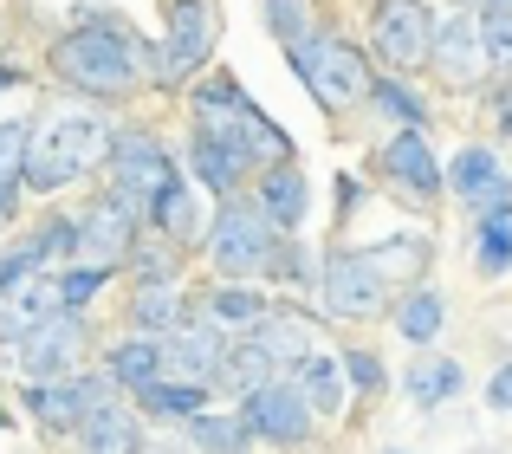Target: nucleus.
I'll list each match as a JSON object with an SVG mask.
<instances>
[{"instance_id": "nucleus-1", "label": "nucleus", "mask_w": 512, "mask_h": 454, "mask_svg": "<svg viewBox=\"0 0 512 454\" xmlns=\"http://www.w3.org/2000/svg\"><path fill=\"white\" fill-rule=\"evenodd\" d=\"M46 65L65 91L85 98H130L137 85H156V46L111 7H78L72 26L46 46Z\"/></svg>"}, {"instance_id": "nucleus-2", "label": "nucleus", "mask_w": 512, "mask_h": 454, "mask_svg": "<svg viewBox=\"0 0 512 454\" xmlns=\"http://www.w3.org/2000/svg\"><path fill=\"white\" fill-rule=\"evenodd\" d=\"M111 137L117 130L91 111H65V117H46V124L26 137V156H20V182L39 195H59L65 182L91 176V169L111 156Z\"/></svg>"}, {"instance_id": "nucleus-3", "label": "nucleus", "mask_w": 512, "mask_h": 454, "mask_svg": "<svg viewBox=\"0 0 512 454\" xmlns=\"http://www.w3.org/2000/svg\"><path fill=\"white\" fill-rule=\"evenodd\" d=\"M286 65L305 78V91L318 98V111H331V117H338V111H357V104H370V91H376L370 52H363L357 39L331 33V26H318L305 46H292Z\"/></svg>"}, {"instance_id": "nucleus-4", "label": "nucleus", "mask_w": 512, "mask_h": 454, "mask_svg": "<svg viewBox=\"0 0 512 454\" xmlns=\"http://www.w3.org/2000/svg\"><path fill=\"white\" fill-rule=\"evenodd\" d=\"M214 39H221V26H214V0H163L156 85L175 91V85H188V78H201L208 59H214Z\"/></svg>"}, {"instance_id": "nucleus-5", "label": "nucleus", "mask_w": 512, "mask_h": 454, "mask_svg": "<svg viewBox=\"0 0 512 454\" xmlns=\"http://www.w3.org/2000/svg\"><path fill=\"white\" fill-rule=\"evenodd\" d=\"M428 39H435V13H428V0H376L363 52H370V65L409 78L415 65H428Z\"/></svg>"}, {"instance_id": "nucleus-6", "label": "nucleus", "mask_w": 512, "mask_h": 454, "mask_svg": "<svg viewBox=\"0 0 512 454\" xmlns=\"http://www.w3.org/2000/svg\"><path fill=\"white\" fill-rule=\"evenodd\" d=\"M273 247H279V234L253 202H221V215L208 221V260L221 279H260Z\"/></svg>"}, {"instance_id": "nucleus-7", "label": "nucleus", "mask_w": 512, "mask_h": 454, "mask_svg": "<svg viewBox=\"0 0 512 454\" xmlns=\"http://www.w3.org/2000/svg\"><path fill=\"white\" fill-rule=\"evenodd\" d=\"M318 299H325V312L331 318H389L396 312V292H389V279L376 273V260L370 253H350V247H338V253H325V266H318Z\"/></svg>"}, {"instance_id": "nucleus-8", "label": "nucleus", "mask_w": 512, "mask_h": 454, "mask_svg": "<svg viewBox=\"0 0 512 454\" xmlns=\"http://www.w3.org/2000/svg\"><path fill=\"white\" fill-rule=\"evenodd\" d=\"M78 357H85V318L78 312H52V318H39V325H26L20 338H13V370H20L26 383L72 377Z\"/></svg>"}, {"instance_id": "nucleus-9", "label": "nucleus", "mask_w": 512, "mask_h": 454, "mask_svg": "<svg viewBox=\"0 0 512 454\" xmlns=\"http://www.w3.org/2000/svg\"><path fill=\"white\" fill-rule=\"evenodd\" d=\"M240 422H247L253 442H273V448H299L312 435V403L299 396L292 377H273L260 383L253 396H240Z\"/></svg>"}, {"instance_id": "nucleus-10", "label": "nucleus", "mask_w": 512, "mask_h": 454, "mask_svg": "<svg viewBox=\"0 0 512 454\" xmlns=\"http://www.w3.org/2000/svg\"><path fill=\"white\" fill-rule=\"evenodd\" d=\"M137 227H143V202H130V195L111 189L78 215V253H85L91 266H124L130 253H137Z\"/></svg>"}, {"instance_id": "nucleus-11", "label": "nucleus", "mask_w": 512, "mask_h": 454, "mask_svg": "<svg viewBox=\"0 0 512 454\" xmlns=\"http://www.w3.org/2000/svg\"><path fill=\"white\" fill-rule=\"evenodd\" d=\"M376 169H383L415 208H435L441 189H448V169L435 163V150H428L422 130H389V137L376 143Z\"/></svg>"}, {"instance_id": "nucleus-12", "label": "nucleus", "mask_w": 512, "mask_h": 454, "mask_svg": "<svg viewBox=\"0 0 512 454\" xmlns=\"http://www.w3.org/2000/svg\"><path fill=\"white\" fill-rule=\"evenodd\" d=\"M104 169H111V189L130 195V202H150V195L175 176L163 137H150V130H117V137H111V156H104Z\"/></svg>"}, {"instance_id": "nucleus-13", "label": "nucleus", "mask_w": 512, "mask_h": 454, "mask_svg": "<svg viewBox=\"0 0 512 454\" xmlns=\"http://www.w3.org/2000/svg\"><path fill=\"white\" fill-rule=\"evenodd\" d=\"M428 65H435L441 85L474 91L487 78V52H480V20L467 7H454L448 20H435V39H428Z\"/></svg>"}, {"instance_id": "nucleus-14", "label": "nucleus", "mask_w": 512, "mask_h": 454, "mask_svg": "<svg viewBox=\"0 0 512 454\" xmlns=\"http://www.w3.org/2000/svg\"><path fill=\"white\" fill-rule=\"evenodd\" d=\"M111 390H117L111 377H59V383H33V390H26V409H33V422H46V429H78L91 409L117 403Z\"/></svg>"}, {"instance_id": "nucleus-15", "label": "nucleus", "mask_w": 512, "mask_h": 454, "mask_svg": "<svg viewBox=\"0 0 512 454\" xmlns=\"http://www.w3.org/2000/svg\"><path fill=\"white\" fill-rule=\"evenodd\" d=\"M448 189L461 208H474V215H500L512 202V182H506V163L487 150V143H467V150H454L448 163Z\"/></svg>"}, {"instance_id": "nucleus-16", "label": "nucleus", "mask_w": 512, "mask_h": 454, "mask_svg": "<svg viewBox=\"0 0 512 454\" xmlns=\"http://www.w3.org/2000/svg\"><path fill=\"white\" fill-rule=\"evenodd\" d=\"M221 357H227V331H214L208 318L195 312L182 331H169V338H163V377H175V383H208V390H214Z\"/></svg>"}, {"instance_id": "nucleus-17", "label": "nucleus", "mask_w": 512, "mask_h": 454, "mask_svg": "<svg viewBox=\"0 0 512 454\" xmlns=\"http://www.w3.org/2000/svg\"><path fill=\"white\" fill-rule=\"evenodd\" d=\"M253 208L273 221V234H299L312 215V182L299 163H273L266 176H253Z\"/></svg>"}, {"instance_id": "nucleus-18", "label": "nucleus", "mask_w": 512, "mask_h": 454, "mask_svg": "<svg viewBox=\"0 0 512 454\" xmlns=\"http://www.w3.org/2000/svg\"><path fill=\"white\" fill-rule=\"evenodd\" d=\"M188 169H195V182L208 195H221V202H240V189H247V169L234 163V150H227L214 130H188Z\"/></svg>"}, {"instance_id": "nucleus-19", "label": "nucleus", "mask_w": 512, "mask_h": 454, "mask_svg": "<svg viewBox=\"0 0 512 454\" xmlns=\"http://www.w3.org/2000/svg\"><path fill=\"white\" fill-rule=\"evenodd\" d=\"M247 338L260 344V351L273 357L279 370H299L305 357L318 351V338H312V318H305V312H286V305H273V312H266L260 325L247 331Z\"/></svg>"}, {"instance_id": "nucleus-20", "label": "nucleus", "mask_w": 512, "mask_h": 454, "mask_svg": "<svg viewBox=\"0 0 512 454\" xmlns=\"http://www.w3.org/2000/svg\"><path fill=\"white\" fill-rule=\"evenodd\" d=\"M266 312H273V299H266L253 279H221V286L201 299V318H208L214 331H240V338H247Z\"/></svg>"}, {"instance_id": "nucleus-21", "label": "nucleus", "mask_w": 512, "mask_h": 454, "mask_svg": "<svg viewBox=\"0 0 512 454\" xmlns=\"http://www.w3.org/2000/svg\"><path fill=\"white\" fill-rule=\"evenodd\" d=\"M78 448L85 454H137L143 448V422L130 403H104L78 422Z\"/></svg>"}, {"instance_id": "nucleus-22", "label": "nucleus", "mask_w": 512, "mask_h": 454, "mask_svg": "<svg viewBox=\"0 0 512 454\" xmlns=\"http://www.w3.org/2000/svg\"><path fill=\"white\" fill-rule=\"evenodd\" d=\"M292 383H299V396L312 403V416H344V403H350L344 357H331V351H312L299 370H292Z\"/></svg>"}, {"instance_id": "nucleus-23", "label": "nucleus", "mask_w": 512, "mask_h": 454, "mask_svg": "<svg viewBox=\"0 0 512 454\" xmlns=\"http://www.w3.org/2000/svg\"><path fill=\"white\" fill-rule=\"evenodd\" d=\"M143 221L156 227V234L169 240V247H182V240H195V189L182 182V169L163 182V189L143 202Z\"/></svg>"}, {"instance_id": "nucleus-24", "label": "nucleus", "mask_w": 512, "mask_h": 454, "mask_svg": "<svg viewBox=\"0 0 512 454\" xmlns=\"http://www.w3.org/2000/svg\"><path fill=\"white\" fill-rule=\"evenodd\" d=\"M104 377L111 383H124V390H150L156 377H163V338H124V344H111V357H104Z\"/></svg>"}, {"instance_id": "nucleus-25", "label": "nucleus", "mask_w": 512, "mask_h": 454, "mask_svg": "<svg viewBox=\"0 0 512 454\" xmlns=\"http://www.w3.org/2000/svg\"><path fill=\"white\" fill-rule=\"evenodd\" d=\"M188 104H195V124H208V130L234 124L240 111H253V98L240 91V78H227V72H201L195 91H188Z\"/></svg>"}, {"instance_id": "nucleus-26", "label": "nucleus", "mask_w": 512, "mask_h": 454, "mask_svg": "<svg viewBox=\"0 0 512 454\" xmlns=\"http://www.w3.org/2000/svg\"><path fill=\"white\" fill-rule=\"evenodd\" d=\"M188 325V299L175 286H137V299H130V331H143V338H169V331Z\"/></svg>"}, {"instance_id": "nucleus-27", "label": "nucleus", "mask_w": 512, "mask_h": 454, "mask_svg": "<svg viewBox=\"0 0 512 454\" xmlns=\"http://www.w3.org/2000/svg\"><path fill=\"white\" fill-rule=\"evenodd\" d=\"M389 318H396V331H402L409 344H435L441 325H448V299H441L435 286H409V292L396 299V312H389Z\"/></svg>"}, {"instance_id": "nucleus-28", "label": "nucleus", "mask_w": 512, "mask_h": 454, "mask_svg": "<svg viewBox=\"0 0 512 454\" xmlns=\"http://www.w3.org/2000/svg\"><path fill=\"white\" fill-rule=\"evenodd\" d=\"M279 377V364L260 351L253 338H234L227 344V357H221V377H214V390H234V396H253L260 383H273Z\"/></svg>"}, {"instance_id": "nucleus-29", "label": "nucleus", "mask_w": 512, "mask_h": 454, "mask_svg": "<svg viewBox=\"0 0 512 454\" xmlns=\"http://www.w3.org/2000/svg\"><path fill=\"white\" fill-rule=\"evenodd\" d=\"M402 383H409V396H415V403H422V409H441V403H454V396H461V364H454V357H435V351H428V357H415V364H409V377H402Z\"/></svg>"}, {"instance_id": "nucleus-30", "label": "nucleus", "mask_w": 512, "mask_h": 454, "mask_svg": "<svg viewBox=\"0 0 512 454\" xmlns=\"http://www.w3.org/2000/svg\"><path fill=\"white\" fill-rule=\"evenodd\" d=\"M182 442L195 448V454H247L253 448V435H247V422L240 416H208V409H201V416H188L182 422Z\"/></svg>"}, {"instance_id": "nucleus-31", "label": "nucleus", "mask_w": 512, "mask_h": 454, "mask_svg": "<svg viewBox=\"0 0 512 454\" xmlns=\"http://www.w3.org/2000/svg\"><path fill=\"white\" fill-rule=\"evenodd\" d=\"M137 403L150 409V416H163V422H188V416H201V403H208V383H175V377H156L150 390H137Z\"/></svg>"}, {"instance_id": "nucleus-32", "label": "nucleus", "mask_w": 512, "mask_h": 454, "mask_svg": "<svg viewBox=\"0 0 512 454\" xmlns=\"http://www.w3.org/2000/svg\"><path fill=\"white\" fill-rule=\"evenodd\" d=\"M370 104H376V111H383L396 130H428V104L415 98V85H409V78H396V72H383V78H376Z\"/></svg>"}, {"instance_id": "nucleus-33", "label": "nucleus", "mask_w": 512, "mask_h": 454, "mask_svg": "<svg viewBox=\"0 0 512 454\" xmlns=\"http://www.w3.org/2000/svg\"><path fill=\"white\" fill-rule=\"evenodd\" d=\"M474 266L487 279L512 273V208H500V215H480V227H474Z\"/></svg>"}, {"instance_id": "nucleus-34", "label": "nucleus", "mask_w": 512, "mask_h": 454, "mask_svg": "<svg viewBox=\"0 0 512 454\" xmlns=\"http://www.w3.org/2000/svg\"><path fill=\"white\" fill-rule=\"evenodd\" d=\"M26 253H33L39 273H46L52 260H72V253H78V221L72 215H46L33 234H26Z\"/></svg>"}, {"instance_id": "nucleus-35", "label": "nucleus", "mask_w": 512, "mask_h": 454, "mask_svg": "<svg viewBox=\"0 0 512 454\" xmlns=\"http://www.w3.org/2000/svg\"><path fill=\"white\" fill-rule=\"evenodd\" d=\"M266 7V26H273V39L279 46H305V39L318 33V13H312V0H260Z\"/></svg>"}, {"instance_id": "nucleus-36", "label": "nucleus", "mask_w": 512, "mask_h": 454, "mask_svg": "<svg viewBox=\"0 0 512 454\" xmlns=\"http://www.w3.org/2000/svg\"><path fill=\"white\" fill-rule=\"evenodd\" d=\"M474 20H480V52H487V65L512 72V0H493V7L474 13Z\"/></svg>"}, {"instance_id": "nucleus-37", "label": "nucleus", "mask_w": 512, "mask_h": 454, "mask_svg": "<svg viewBox=\"0 0 512 454\" xmlns=\"http://www.w3.org/2000/svg\"><path fill=\"white\" fill-rule=\"evenodd\" d=\"M111 273H117V266H65V273H59V305H65V312H85V305L111 286Z\"/></svg>"}, {"instance_id": "nucleus-38", "label": "nucleus", "mask_w": 512, "mask_h": 454, "mask_svg": "<svg viewBox=\"0 0 512 454\" xmlns=\"http://www.w3.org/2000/svg\"><path fill=\"white\" fill-rule=\"evenodd\" d=\"M370 260H376V273H422V266L428 260H435V253H428V234H409V240H383V253H370Z\"/></svg>"}, {"instance_id": "nucleus-39", "label": "nucleus", "mask_w": 512, "mask_h": 454, "mask_svg": "<svg viewBox=\"0 0 512 454\" xmlns=\"http://www.w3.org/2000/svg\"><path fill=\"white\" fill-rule=\"evenodd\" d=\"M344 383H350L357 396H383V390H389L383 357H376V351H363V344H350V351H344Z\"/></svg>"}, {"instance_id": "nucleus-40", "label": "nucleus", "mask_w": 512, "mask_h": 454, "mask_svg": "<svg viewBox=\"0 0 512 454\" xmlns=\"http://www.w3.org/2000/svg\"><path fill=\"white\" fill-rule=\"evenodd\" d=\"M266 279H286V286H312V253L299 247L292 234H279V247H273V260H266Z\"/></svg>"}, {"instance_id": "nucleus-41", "label": "nucleus", "mask_w": 512, "mask_h": 454, "mask_svg": "<svg viewBox=\"0 0 512 454\" xmlns=\"http://www.w3.org/2000/svg\"><path fill=\"white\" fill-rule=\"evenodd\" d=\"M26 137H33V124H0V176H20V156H26Z\"/></svg>"}, {"instance_id": "nucleus-42", "label": "nucleus", "mask_w": 512, "mask_h": 454, "mask_svg": "<svg viewBox=\"0 0 512 454\" xmlns=\"http://www.w3.org/2000/svg\"><path fill=\"white\" fill-rule=\"evenodd\" d=\"M363 195H370V189H363V182H357V176L344 169V176H338V215H344V221H350V215L363 208Z\"/></svg>"}, {"instance_id": "nucleus-43", "label": "nucleus", "mask_w": 512, "mask_h": 454, "mask_svg": "<svg viewBox=\"0 0 512 454\" xmlns=\"http://www.w3.org/2000/svg\"><path fill=\"white\" fill-rule=\"evenodd\" d=\"M493 124H500V137L512 143V78H500V85H493Z\"/></svg>"}, {"instance_id": "nucleus-44", "label": "nucleus", "mask_w": 512, "mask_h": 454, "mask_svg": "<svg viewBox=\"0 0 512 454\" xmlns=\"http://www.w3.org/2000/svg\"><path fill=\"white\" fill-rule=\"evenodd\" d=\"M487 409H512V364H500L487 377Z\"/></svg>"}, {"instance_id": "nucleus-45", "label": "nucleus", "mask_w": 512, "mask_h": 454, "mask_svg": "<svg viewBox=\"0 0 512 454\" xmlns=\"http://www.w3.org/2000/svg\"><path fill=\"white\" fill-rule=\"evenodd\" d=\"M20 176H0V221H13V208H20Z\"/></svg>"}, {"instance_id": "nucleus-46", "label": "nucleus", "mask_w": 512, "mask_h": 454, "mask_svg": "<svg viewBox=\"0 0 512 454\" xmlns=\"http://www.w3.org/2000/svg\"><path fill=\"white\" fill-rule=\"evenodd\" d=\"M137 454H195V448H188V442H169V435H143Z\"/></svg>"}, {"instance_id": "nucleus-47", "label": "nucleus", "mask_w": 512, "mask_h": 454, "mask_svg": "<svg viewBox=\"0 0 512 454\" xmlns=\"http://www.w3.org/2000/svg\"><path fill=\"white\" fill-rule=\"evenodd\" d=\"M26 85V72H20V65H0V91H20Z\"/></svg>"}, {"instance_id": "nucleus-48", "label": "nucleus", "mask_w": 512, "mask_h": 454, "mask_svg": "<svg viewBox=\"0 0 512 454\" xmlns=\"http://www.w3.org/2000/svg\"><path fill=\"white\" fill-rule=\"evenodd\" d=\"M454 7H467V13H480V7H493V0H454Z\"/></svg>"}]
</instances>
